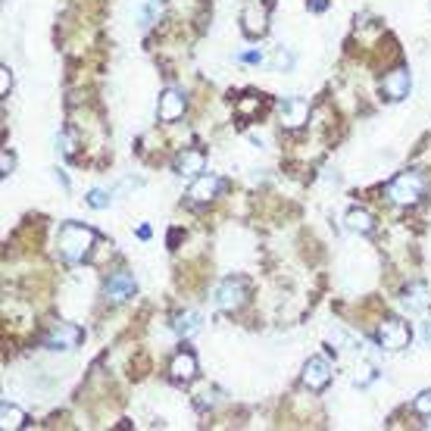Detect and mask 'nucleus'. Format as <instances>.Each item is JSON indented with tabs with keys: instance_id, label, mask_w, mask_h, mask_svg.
<instances>
[{
	"instance_id": "nucleus-1",
	"label": "nucleus",
	"mask_w": 431,
	"mask_h": 431,
	"mask_svg": "<svg viewBox=\"0 0 431 431\" xmlns=\"http://www.w3.org/2000/svg\"><path fill=\"white\" fill-rule=\"evenodd\" d=\"M60 253L66 263H82L88 256V250L94 244V231L88 225H78V222H66L60 229Z\"/></svg>"
},
{
	"instance_id": "nucleus-2",
	"label": "nucleus",
	"mask_w": 431,
	"mask_h": 431,
	"mask_svg": "<svg viewBox=\"0 0 431 431\" xmlns=\"http://www.w3.org/2000/svg\"><path fill=\"white\" fill-rule=\"evenodd\" d=\"M425 175H419V172H403V175H397L394 182L388 185V197L397 203V207H413V203H419L425 197Z\"/></svg>"
},
{
	"instance_id": "nucleus-3",
	"label": "nucleus",
	"mask_w": 431,
	"mask_h": 431,
	"mask_svg": "<svg viewBox=\"0 0 431 431\" xmlns=\"http://www.w3.org/2000/svg\"><path fill=\"white\" fill-rule=\"evenodd\" d=\"M244 300H247V288L241 278H225L222 285L216 288V307L219 310L234 312V310L244 307Z\"/></svg>"
},
{
	"instance_id": "nucleus-4",
	"label": "nucleus",
	"mask_w": 431,
	"mask_h": 431,
	"mask_svg": "<svg viewBox=\"0 0 431 431\" xmlns=\"http://www.w3.org/2000/svg\"><path fill=\"white\" fill-rule=\"evenodd\" d=\"M278 116H281V125H285V129L297 131L310 119V104L303 97H285L278 104Z\"/></svg>"
},
{
	"instance_id": "nucleus-5",
	"label": "nucleus",
	"mask_w": 431,
	"mask_h": 431,
	"mask_svg": "<svg viewBox=\"0 0 431 431\" xmlns=\"http://www.w3.org/2000/svg\"><path fill=\"white\" fill-rule=\"evenodd\" d=\"M328 381H332V363H328L325 356H312L307 366H303V385L310 391H325Z\"/></svg>"
},
{
	"instance_id": "nucleus-6",
	"label": "nucleus",
	"mask_w": 431,
	"mask_h": 431,
	"mask_svg": "<svg viewBox=\"0 0 431 431\" xmlns=\"http://www.w3.org/2000/svg\"><path fill=\"white\" fill-rule=\"evenodd\" d=\"M378 341L385 350H400L410 344V328H406V322H400V319H385L378 328Z\"/></svg>"
},
{
	"instance_id": "nucleus-7",
	"label": "nucleus",
	"mask_w": 431,
	"mask_h": 431,
	"mask_svg": "<svg viewBox=\"0 0 431 431\" xmlns=\"http://www.w3.org/2000/svg\"><path fill=\"white\" fill-rule=\"evenodd\" d=\"M410 84H413V78H410V69H394V72H388L385 78H381V94H385L388 100H403V97H410Z\"/></svg>"
},
{
	"instance_id": "nucleus-8",
	"label": "nucleus",
	"mask_w": 431,
	"mask_h": 431,
	"mask_svg": "<svg viewBox=\"0 0 431 431\" xmlns=\"http://www.w3.org/2000/svg\"><path fill=\"white\" fill-rule=\"evenodd\" d=\"M78 341H82V332H78L75 325L60 322L50 334H47L44 347H47V350H53V354H60V350H72V347H78Z\"/></svg>"
},
{
	"instance_id": "nucleus-9",
	"label": "nucleus",
	"mask_w": 431,
	"mask_h": 431,
	"mask_svg": "<svg viewBox=\"0 0 431 431\" xmlns=\"http://www.w3.org/2000/svg\"><path fill=\"white\" fill-rule=\"evenodd\" d=\"M135 291H138V285H135V278H131L129 272H116V275L104 285V297L109 303L129 300V297H135Z\"/></svg>"
},
{
	"instance_id": "nucleus-10",
	"label": "nucleus",
	"mask_w": 431,
	"mask_h": 431,
	"mask_svg": "<svg viewBox=\"0 0 431 431\" xmlns=\"http://www.w3.org/2000/svg\"><path fill=\"white\" fill-rule=\"evenodd\" d=\"M156 109H160L163 122H175V119H182V116H185V97L175 88H169V91L160 94V107H156Z\"/></svg>"
},
{
	"instance_id": "nucleus-11",
	"label": "nucleus",
	"mask_w": 431,
	"mask_h": 431,
	"mask_svg": "<svg viewBox=\"0 0 431 431\" xmlns=\"http://www.w3.org/2000/svg\"><path fill=\"white\" fill-rule=\"evenodd\" d=\"M269 16H266V10L263 6H253L250 4L244 13H241V26H244V35H250V38H260V35H266V28H269Z\"/></svg>"
},
{
	"instance_id": "nucleus-12",
	"label": "nucleus",
	"mask_w": 431,
	"mask_h": 431,
	"mask_svg": "<svg viewBox=\"0 0 431 431\" xmlns=\"http://www.w3.org/2000/svg\"><path fill=\"white\" fill-rule=\"evenodd\" d=\"M169 375H172V381H191L194 375H197V359H194V354H187V350H182V354L172 356V363H169Z\"/></svg>"
},
{
	"instance_id": "nucleus-13",
	"label": "nucleus",
	"mask_w": 431,
	"mask_h": 431,
	"mask_svg": "<svg viewBox=\"0 0 431 431\" xmlns=\"http://www.w3.org/2000/svg\"><path fill=\"white\" fill-rule=\"evenodd\" d=\"M219 191V178L216 175H197L194 178V185L187 187V197H191L194 203H209L216 197Z\"/></svg>"
},
{
	"instance_id": "nucleus-14",
	"label": "nucleus",
	"mask_w": 431,
	"mask_h": 431,
	"mask_svg": "<svg viewBox=\"0 0 431 431\" xmlns=\"http://www.w3.org/2000/svg\"><path fill=\"white\" fill-rule=\"evenodd\" d=\"M203 166H207V156H203L200 151H182L175 156L178 175H197V172H203Z\"/></svg>"
},
{
	"instance_id": "nucleus-15",
	"label": "nucleus",
	"mask_w": 431,
	"mask_h": 431,
	"mask_svg": "<svg viewBox=\"0 0 431 431\" xmlns=\"http://www.w3.org/2000/svg\"><path fill=\"white\" fill-rule=\"evenodd\" d=\"M431 303V297H428V285L425 281H416V285H410L406 288V294H403V310H410V312H422Z\"/></svg>"
},
{
	"instance_id": "nucleus-16",
	"label": "nucleus",
	"mask_w": 431,
	"mask_h": 431,
	"mask_svg": "<svg viewBox=\"0 0 431 431\" xmlns=\"http://www.w3.org/2000/svg\"><path fill=\"white\" fill-rule=\"evenodd\" d=\"M200 325H203V319H200V312H194V310L178 312L175 322H172V328H175V332L182 334V338H191L194 332H200Z\"/></svg>"
},
{
	"instance_id": "nucleus-17",
	"label": "nucleus",
	"mask_w": 431,
	"mask_h": 431,
	"mask_svg": "<svg viewBox=\"0 0 431 431\" xmlns=\"http://www.w3.org/2000/svg\"><path fill=\"white\" fill-rule=\"evenodd\" d=\"M344 225H347V231H354V234H369L375 222L366 209H350L347 219H344Z\"/></svg>"
},
{
	"instance_id": "nucleus-18",
	"label": "nucleus",
	"mask_w": 431,
	"mask_h": 431,
	"mask_svg": "<svg viewBox=\"0 0 431 431\" xmlns=\"http://www.w3.org/2000/svg\"><path fill=\"white\" fill-rule=\"evenodd\" d=\"M22 422H26V413H22L19 406H13V403H4V406H0V428H4V431L22 428Z\"/></svg>"
},
{
	"instance_id": "nucleus-19",
	"label": "nucleus",
	"mask_w": 431,
	"mask_h": 431,
	"mask_svg": "<svg viewBox=\"0 0 431 431\" xmlns=\"http://www.w3.org/2000/svg\"><path fill=\"white\" fill-rule=\"evenodd\" d=\"M160 6H163V0H144V10H141V26H151L153 16L160 13Z\"/></svg>"
},
{
	"instance_id": "nucleus-20",
	"label": "nucleus",
	"mask_w": 431,
	"mask_h": 431,
	"mask_svg": "<svg viewBox=\"0 0 431 431\" xmlns=\"http://www.w3.org/2000/svg\"><path fill=\"white\" fill-rule=\"evenodd\" d=\"M109 200H113V197H109L107 191H100V187H94V191L88 194V203H91L94 209H107V207H109Z\"/></svg>"
},
{
	"instance_id": "nucleus-21",
	"label": "nucleus",
	"mask_w": 431,
	"mask_h": 431,
	"mask_svg": "<svg viewBox=\"0 0 431 431\" xmlns=\"http://www.w3.org/2000/svg\"><path fill=\"white\" fill-rule=\"evenodd\" d=\"M413 410H416L419 416H431V391H422L416 400H413Z\"/></svg>"
},
{
	"instance_id": "nucleus-22",
	"label": "nucleus",
	"mask_w": 431,
	"mask_h": 431,
	"mask_svg": "<svg viewBox=\"0 0 431 431\" xmlns=\"http://www.w3.org/2000/svg\"><path fill=\"white\" fill-rule=\"evenodd\" d=\"M272 66H275V69L291 66V53H285V50H281V47H278V50H275V57H272Z\"/></svg>"
},
{
	"instance_id": "nucleus-23",
	"label": "nucleus",
	"mask_w": 431,
	"mask_h": 431,
	"mask_svg": "<svg viewBox=\"0 0 431 431\" xmlns=\"http://www.w3.org/2000/svg\"><path fill=\"white\" fill-rule=\"evenodd\" d=\"M13 166H16V156L10 151H4V156H0V169H4V175H10Z\"/></svg>"
},
{
	"instance_id": "nucleus-24",
	"label": "nucleus",
	"mask_w": 431,
	"mask_h": 431,
	"mask_svg": "<svg viewBox=\"0 0 431 431\" xmlns=\"http://www.w3.org/2000/svg\"><path fill=\"white\" fill-rule=\"evenodd\" d=\"M6 91H10V69H0V94H4V97H6Z\"/></svg>"
},
{
	"instance_id": "nucleus-25",
	"label": "nucleus",
	"mask_w": 431,
	"mask_h": 431,
	"mask_svg": "<svg viewBox=\"0 0 431 431\" xmlns=\"http://www.w3.org/2000/svg\"><path fill=\"white\" fill-rule=\"evenodd\" d=\"M359 372H363V375H356V385H369V381H372V369H369V366H363Z\"/></svg>"
},
{
	"instance_id": "nucleus-26",
	"label": "nucleus",
	"mask_w": 431,
	"mask_h": 431,
	"mask_svg": "<svg viewBox=\"0 0 431 431\" xmlns=\"http://www.w3.org/2000/svg\"><path fill=\"white\" fill-rule=\"evenodd\" d=\"M241 62H263V53H256V50H250V53H241L238 57Z\"/></svg>"
},
{
	"instance_id": "nucleus-27",
	"label": "nucleus",
	"mask_w": 431,
	"mask_h": 431,
	"mask_svg": "<svg viewBox=\"0 0 431 431\" xmlns=\"http://www.w3.org/2000/svg\"><path fill=\"white\" fill-rule=\"evenodd\" d=\"M60 144H62V153H72V151H75V147H72V138H69V135H62Z\"/></svg>"
},
{
	"instance_id": "nucleus-28",
	"label": "nucleus",
	"mask_w": 431,
	"mask_h": 431,
	"mask_svg": "<svg viewBox=\"0 0 431 431\" xmlns=\"http://www.w3.org/2000/svg\"><path fill=\"white\" fill-rule=\"evenodd\" d=\"M422 334H425V341L431 344V322H425V328H422Z\"/></svg>"
}]
</instances>
